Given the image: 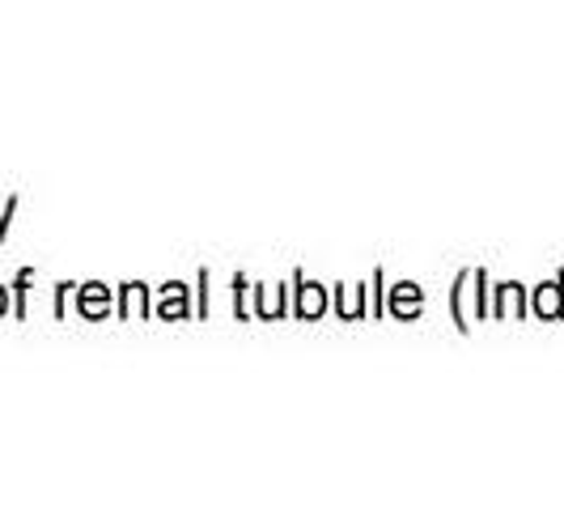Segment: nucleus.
I'll return each mask as SVG.
<instances>
[{
	"label": "nucleus",
	"instance_id": "obj_1",
	"mask_svg": "<svg viewBox=\"0 0 564 509\" xmlns=\"http://www.w3.org/2000/svg\"><path fill=\"white\" fill-rule=\"evenodd\" d=\"M539 306H543L547 314H556V293H543V297H539Z\"/></svg>",
	"mask_w": 564,
	"mask_h": 509
},
{
	"label": "nucleus",
	"instance_id": "obj_2",
	"mask_svg": "<svg viewBox=\"0 0 564 509\" xmlns=\"http://www.w3.org/2000/svg\"><path fill=\"white\" fill-rule=\"evenodd\" d=\"M0 314H4V289H0Z\"/></svg>",
	"mask_w": 564,
	"mask_h": 509
}]
</instances>
